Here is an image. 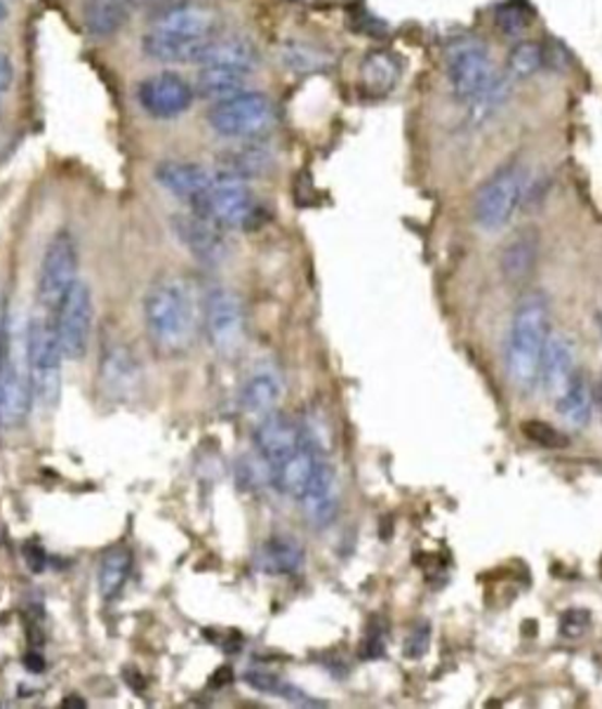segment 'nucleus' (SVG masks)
Listing matches in <instances>:
<instances>
[{
  "mask_svg": "<svg viewBox=\"0 0 602 709\" xmlns=\"http://www.w3.org/2000/svg\"><path fill=\"white\" fill-rule=\"evenodd\" d=\"M144 323L153 350L160 356H182L194 346L198 332V309L194 293L184 279L165 277L144 295Z\"/></svg>",
  "mask_w": 602,
  "mask_h": 709,
  "instance_id": "f03ea898",
  "label": "nucleus"
},
{
  "mask_svg": "<svg viewBox=\"0 0 602 709\" xmlns=\"http://www.w3.org/2000/svg\"><path fill=\"white\" fill-rule=\"evenodd\" d=\"M549 297L541 291L523 295L511 316L506 342V372L520 392H532L541 380L543 354L551 340Z\"/></svg>",
  "mask_w": 602,
  "mask_h": 709,
  "instance_id": "7ed1b4c3",
  "label": "nucleus"
},
{
  "mask_svg": "<svg viewBox=\"0 0 602 709\" xmlns=\"http://www.w3.org/2000/svg\"><path fill=\"white\" fill-rule=\"evenodd\" d=\"M191 210L208 217L217 227L226 229H241V231H255L263 220V208L255 194L249 192L245 180L231 178V175H214L210 190L205 192Z\"/></svg>",
  "mask_w": 602,
  "mask_h": 709,
  "instance_id": "423d86ee",
  "label": "nucleus"
},
{
  "mask_svg": "<svg viewBox=\"0 0 602 709\" xmlns=\"http://www.w3.org/2000/svg\"><path fill=\"white\" fill-rule=\"evenodd\" d=\"M546 62L549 52L539 40H518L506 54V76L511 81L532 78Z\"/></svg>",
  "mask_w": 602,
  "mask_h": 709,
  "instance_id": "c756f323",
  "label": "nucleus"
},
{
  "mask_svg": "<svg viewBox=\"0 0 602 709\" xmlns=\"http://www.w3.org/2000/svg\"><path fill=\"white\" fill-rule=\"evenodd\" d=\"M62 360L64 354L57 342L52 321L32 318L24 332V364L34 396L42 405H54L62 394Z\"/></svg>",
  "mask_w": 602,
  "mask_h": 709,
  "instance_id": "0eeeda50",
  "label": "nucleus"
},
{
  "mask_svg": "<svg viewBox=\"0 0 602 709\" xmlns=\"http://www.w3.org/2000/svg\"><path fill=\"white\" fill-rule=\"evenodd\" d=\"M530 190V168L518 161H511L499 168L492 178L482 182L474 200V217L480 229L499 231L504 229Z\"/></svg>",
  "mask_w": 602,
  "mask_h": 709,
  "instance_id": "39448f33",
  "label": "nucleus"
},
{
  "mask_svg": "<svg viewBox=\"0 0 602 709\" xmlns=\"http://www.w3.org/2000/svg\"><path fill=\"white\" fill-rule=\"evenodd\" d=\"M261 57L255 42H249L247 38H226L219 34L212 38L205 50L198 57V66H226V69H236L245 71V74H253V71L259 66Z\"/></svg>",
  "mask_w": 602,
  "mask_h": 709,
  "instance_id": "412c9836",
  "label": "nucleus"
},
{
  "mask_svg": "<svg viewBox=\"0 0 602 709\" xmlns=\"http://www.w3.org/2000/svg\"><path fill=\"white\" fill-rule=\"evenodd\" d=\"M245 682L261 693H269V696H278V698L287 700L290 705H302V707H320L322 705V702H316L314 698H308L304 690L295 688L290 682H283L281 676L269 674V672H247Z\"/></svg>",
  "mask_w": 602,
  "mask_h": 709,
  "instance_id": "7c9ffc66",
  "label": "nucleus"
},
{
  "mask_svg": "<svg viewBox=\"0 0 602 709\" xmlns=\"http://www.w3.org/2000/svg\"><path fill=\"white\" fill-rule=\"evenodd\" d=\"M208 125L214 135L238 142H255L275 125V107L263 93L243 90L212 101Z\"/></svg>",
  "mask_w": 602,
  "mask_h": 709,
  "instance_id": "20e7f679",
  "label": "nucleus"
},
{
  "mask_svg": "<svg viewBox=\"0 0 602 709\" xmlns=\"http://www.w3.org/2000/svg\"><path fill=\"white\" fill-rule=\"evenodd\" d=\"M283 62L295 69L302 71V74H308V71H322L332 64V57L314 46H306V42H287L285 50H283Z\"/></svg>",
  "mask_w": 602,
  "mask_h": 709,
  "instance_id": "2f4dec72",
  "label": "nucleus"
},
{
  "mask_svg": "<svg viewBox=\"0 0 602 709\" xmlns=\"http://www.w3.org/2000/svg\"><path fill=\"white\" fill-rule=\"evenodd\" d=\"M214 175L191 161H163L156 166V182L174 198L186 200L188 206L210 190Z\"/></svg>",
  "mask_w": 602,
  "mask_h": 709,
  "instance_id": "a211bd4d",
  "label": "nucleus"
},
{
  "mask_svg": "<svg viewBox=\"0 0 602 709\" xmlns=\"http://www.w3.org/2000/svg\"><path fill=\"white\" fill-rule=\"evenodd\" d=\"M196 88L174 71L146 76L137 85V105L153 121H174L196 101Z\"/></svg>",
  "mask_w": 602,
  "mask_h": 709,
  "instance_id": "f8f14e48",
  "label": "nucleus"
},
{
  "mask_svg": "<svg viewBox=\"0 0 602 709\" xmlns=\"http://www.w3.org/2000/svg\"><path fill=\"white\" fill-rule=\"evenodd\" d=\"M299 502L306 518L318 528L330 526L336 518V512H340V484H336V472L330 465L328 455L318 460L311 481H308Z\"/></svg>",
  "mask_w": 602,
  "mask_h": 709,
  "instance_id": "2eb2a0df",
  "label": "nucleus"
},
{
  "mask_svg": "<svg viewBox=\"0 0 602 709\" xmlns=\"http://www.w3.org/2000/svg\"><path fill=\"white\" fill-rule=\"evenodd\" d=\"M306 431L295 419L283 415V413H269L261 417V423L255 429V448L267 462V467L273 469L285 462L287 457L295 455L302 443H304Z\"/></svg>",
  "mask_w": 602,
  "mask_h": 709,
  "instance_id": "4468645a",
  "label": "nucleus"
},
{
  "mask_svg": "<svg viewBox=\"0 0 602 709\" xmlns=\"http://www.w3.org/2000/svg\"><path fill=\"white\" fill-rule=\"evenodd\" d=\"M429 644H431V629H429V625H421L407 636L405 656L417 660V658H421L426 653V650H429Z\"/></svg>",
  "mask_w": 602,
  "mask_h": 709,
  "instance_id": "c9c22d12",
  "label": "nucleus"
},
{
  "mask_svg": "<svg viewBox=\"0 0 602 709\" xmlns=\"http://www.w3.org/2000/svg\"><path fill=\"white\" fill-rule=\"evenodd\" d=\"M384 656V634L372 632L367 634V639L363 641V658H379Z\"/></svg>",
  "mask_w": 602,
  "mask_h": 709,
  "instance_id": "4c0bfd02",
  "label": "nucleus"
},
{
  "mask_svg": "<svg viewBox=\"0 0 602 709\" xmlns=\"http://www.w3.org/2000/svg\"><path fill=\"white\" fill-rule=\"evenodd\" d=\"M222 34V22L212 8L172 3L158 12L156 22L142 38V50L156 62L196 64L212 38Z\"/></svg>",
  "mask_w": 602,
  "mask_h": 709,
  "instance_id": "f257e3e1",
  "label": "nucleus"
},
{
  "mask_svg": "<svg viewBox=\"0 0 602 709\" xmlns=\"http://www.w3.org/2000/svg\"><path fill=\"white\" fill-rule=\"evenodd\" d=\"M8 356H10V338H8V328L3 323V318H0V368L5 366Z\"/></svg>",
  "mask_w": 602,
  "mask_h": 709,
  "instance_id": "58836bf2",
  "label": "nucleus"
},
{
  "mask_svg": "<svg viewBox=\"0 0 602 709\" xmlns=\"http://www.w3.org/2000/svg\"><path fill=\"white\" fill-rule=\"evenodd\" d=\"M78 245L69 229L57 231L40 257L38 267V302L52 309L78 281Z\"/></svg>",
  "mask_w": 602,
  "mask_h": 709,
  "instance_id": "9b49d317",
  "label": "nucleus"
},
{
  "mask_svg": "<svg viewBox=\"0 0 602 709\" xmlns=\"http://www.w3.org/2000/svg\"><path fill=\"white\" fill-rule=\"evenodd\" d=\"M520 429H523L527 441L546 448V451H563V448L569 445V439L561 429H555L549 423H541V419H527Z\"/></svg>",
  "mask_w": 602,
  "mask_h": 709,
  "instance_id": "473e14b6",
  "label": "nucleus"
},
{
  "mask_svg": "<svg viewBox=\"0 0 602 709\" xmlns=\"http://www.w3.org/2000/svg\"><path fill=\"white\" fill-rule=\"evenodd\" d=\"M42 668H46V664H42V658L40 656H36V653H28L26 656V670L42 672Z\"/></svg>",
  "mask_w": 602,
  "mask_h": 709,
  "instance_id": "ea45409f",
  "label": "nucleus"
},
{
  "mask_svg": "<svg viewBox=\"0 0 602 709\" xmlns=\"http://www.w3.org/2000/svg\"><path fill=\"white\" fill-rule=\"evenodd\" d=\"M202 330L219 356L241 354L247 335L243 300L229 288H212L202 302Z\"/></svg>",
  "mask_w": 602,
  "mask_h": 709,
  "instance_id": "9d476101",
  "label": "nucleus"
},
{
  "mask_svg": "<svg viewBox=\"0 0 602 709\" xmlns=\"http://www.w3.org/2000/svg\"><path fill=\"white\" fill-rule=\"evenodd\" d=\"M172 231L184 248L205 265H219L229 255L224 229L198 212L174 215Z\"/></svg>",
  "mask_w": 602,
  "mask_h": 709,
  "instance_id": "ddd939ff",
  "label": "nucleus"
},
{
  "mask_svg": "<svg viewBox=\"0 0 602 709\" xmlns=\"http://www.w3.org/2000/svg\"><path fill=\"white\" fill-rule=\"evenodd\" d=\"M285 384L281 372L271 366H261L255 372L247 375V380L241 387V408L247 415L263 417L278 408L283 401Z\"/></svg>",
  "mask_w": 602,
  "mask_h": 709,
  "instance_id": "6ab92c4d",
  "label": "nucleus"
},
{
  "mask_svg": "<svg viewBox=\"0 0 602 709\" xmlns=\"http://www.w3.org/2000/svg\"><path fill=\"white\" fill-rule=\"evenodd\" d=\"M52 328L66 360H81L90 350L95 328V300L90 285L76 281L54 307Z\"/></svg>",
  "mask_w": 602,
  "mask_h": 709,
  "instance_id": "1a4fd4ad",
  "label": "nucleus"
},
{
  "mask_svg": "<svg viewBox=\"0 0 602 709\" xmlns=\"http://www.w3.org/2000/svg\"><path fill=\"white\" fill-rule=\"evenodd\" d=\"M600 330H602V318H600Z\"/></svg>",
  "mask_w": 602,
  "mask_h": 709,
  "instance_id": "79ce46f5",
  "label": "nucleus"
},
{
  "mask_svg": "<svg viewBox=\"0 0 602 709\" xmlns=\"http://www.w3.org/2000/svg\"><path fill=\"white\" fill-rule=\"evenodd\" d=\"M132 573V552L127 547H111L109 552L99 559L97 569V587L99 595L107 603L115 601L127 585V577Z\"/></svg>",
  "mask_w": 602,
  "mask_h": 709,
  "instance_id": "b1692460",
  "label": "nucleus"
},
{
  "mask_svg": "<svg viewBox=\"0 0 602 709\" xmlns=\"http://www.w3.org/2000/svg\"><path fill=\"white\" fill-rule=\"evenodd\" d=\"M575 352H572V344L563 338L551 335L546 354H543V366H541V382L546 384L553 392H563L565 384L575 375Z\"/></svg>",
  "mask_w": 602,
  "mask_h": 709,
  "instance_id": "a878e982",
  "label": "nucleus"
},
{
  "mask_svg": "<svg viewBox=\"0 0 602 709\" xmlns=\"http://www.w3.org/2000/svg\"><path fill=\"white\" fill-rule=\"evenodd\" d=\"M8 17V5H5V0H0V22H3Z\"/></svg>",
  "mask_w": 602,
  "mask_h": 709,
  "instance_id": "a19ab883",
  "label": "nucleus"
},
{
  "mask_svg": "<svg viewBox=\"0 0 602 709\" xmlns=\"http://www.w3.org/2000/svg\"><path fill=\"white\" fill-rule=\"evenodd\" d=\"M403 76L401 57L391 50H372L360 64L363 90L372 97H384L395 90Z\"/></svg>",
  "mask_w": 602,
  "mask_h": 709,
  "instance_id": "5701e85b",
  "label": "nucleus"
},
{
  "mask_svg": "<svg viewBox=\"0 0 602 709\" xmlns=\"http://www.w3.org/2000/svg\"><path fill=\"white\" fill-rule=\"evenodd\" d=\"M34 401V387L26 368H20L17 360L8 356L5 366L0 368V429L20 427Z\"/></svg>",
  "mask_w": 602,
  "mask_h": 709,
  "instance_id": "dca6fc26",
  "label": "nucleus"
},
{
  "mask_svg": "<svg viewBox=\"0 0 602 709\" xmlns=\"http://www.w3.org/2000/svg\"><path fill=\"white\" fill-rule=\"evenodd\" d=\"M263 569L275 575H295L304 566V549L295 538L287 535H275L261 552Z\"/></svg>",
  "mask_w": 602,
  "mask_h": 709,
  "instance_id": "cd10ccee",
  "label": "nucleus"
},
{
  "mask_svg": "<svg viewBox=\"0 0 602 709\" xmlns=\"http://www.w3.org/2000/svg\"><path fill=\"white\" fill-rule=\"evenodd\" d=\"M494 24L504 36H518L530 24V14L516 3H504L494 14Z\"/></svg>",
  "mask_w": 602,
  "mask_h": 709,
  "instance_id": "72a5a7b5",
  "label": "nucleus"
},
{
  "mask_svg": "<svg viewBox=\"0 0 602 709\" xmlns=\"http://www.w3.org/2000/svg\"><path fill=\"white\" fill-rule=\"evenodd\" d=\"M445 71L450 88L459 101L471 105L499 76L492 64L490 48L471 34L450 38L445 48Z\"/></svg>",
  "mask_w": 602,
  "mask_h": 709,
  "instance_id": "6e6552de",
  "label": "nucleus"
},
{
  "mask_svg": "<svg viewBox=\"0 0 602 709\" xmlns=\"http://www.w3.org/2000/svg\"><path fill=\"white\" fill-rule=\"evenodd\" d=\"M591 405H593L591 384L586 380V375L575 372L572 375V380L565 384L561 396H557L555 408L567 419V423L586 425L591 417Z\"/></svg>",
  "mask_w": 602,
  "mask_h": 709,
  "instance_id": "c85d7f7f",
  "label": "nucleus"
},
{
  "mask_svg": "<svg viewBox=\"0 0 602 709\" xmlns=\"http://www.w3.org/2000/svg\"><path fill=\"white\" fill-rule=\"evenodd\" d=\"M269 168H271L269 151L255 142H247L241 149L224 151L222 156V175H231L238 180L259 178Z\"/></svg>",
  "mask_w": 602,
  "mask_h": 709,
  "instance_id": "bb28decb",
  "label": "nucleus"
},
{
  "mask_svg": "<svg viewBox=\"0 0 602 709\" xmlns=\"http://www.w3.org/2000/svg\"><path fill=\"white\" fill-rule=\"evenodd\" d=\"M142 375L144 372L139 358L125 344H113L109 346L107 354L101 356V389H105V394L113 401H123L135 394L142 384Z\"/></svg>",
  "mask_w": 602,
  "mask_h": 709,
  "instance_id": "f3484780",
  "label": "nucleus"
},
{
  "mask_svg": "<svg viewBox=\"0 0 602 709\" xmlns=\"http://www.w3.org/2000/svg\"><path fill=\"white\" fill-rule=\"evenodd\" d=\"M591 627V613L583 608H569L561 618V634L567 639H579V636Z\"/></svg>",
  "mask_w": 602,
  "mask_h": 709,
  "instance_id": "f704fd0d",
  "label": "nucleus"
},
{
  "mask_svg": "<svg viewBox=\"0 0 602 709\" xmlns=\"http://www.w3.org/2000/svg\"><path fill=\"white\" fill-rule=\"evenodd\" d=\"M135 0H83V26L87 36L107 40L125 28Z\"/></svg>",
  "mask_w": 602,
  "mask_h": 709,
  "instance_id": "4be33fe9",
  "label": "nucleus"
},
{
  "mask_svg": "<svg viewBox=\"0 0 602 709\" xmlns=\"http://www.w3.org/2000/svg\"><path fill=\"white\" fill-rule=\"evenodd\" d=\"M539 245L541 241L535 229H523L506 241L502 257H499V267H502L508 283L520 285L532 277L539 262Z\"/></svg>",
  "mask_w": 602,
  "mask_h": 709,
  "instance_id": "aec40b11",
  "label": "nucleus"
},
{
  "mask_svg": "<svg viewBox=\"0 0 602 709\" xmlns=\"http://www.w3.org/2000/svg\"><path fill=\"white\" fill-rule=\"evenodd\" d=\"M14 83V64L8 52L0 50V95H5Z\"/></svg>",
  "mask_w": 602,
  "mask_h": 709,
  "instance_id": "e433bc0d",
  "label": "nucleus"
},
{
  "mask_svg": "<svg viewBox=\"0 0 602 709\" xmlns=\"http://www.w3.org/2000/svg\"><path fill=\"white\" fill-rule=\"evenodd\" d=\"M247 76L249 74H245V71L226 69V66H200V74L194 88L198 97L219 101L243 93L247 85Z\"/></svg>",
  "mask_w": 602,
  "mask_h": 709,
  "instance_id": "393cba45",
  "label": "nucleus"
}]
</instances>
